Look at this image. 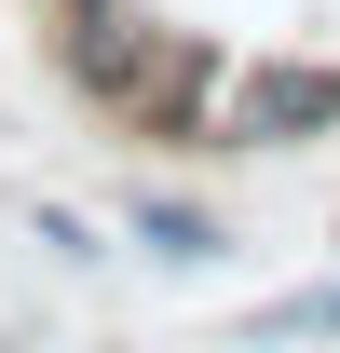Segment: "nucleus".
Returning <instances> with one entry per match:
<instances>
[{
    "mask_svg": "<svg viewBox=\"0 0 340 353\" xmlns=\"http://www.w3.org/2000/svg\"><path fill=\"white\" fill-rule=\"evenodd\" d=\"M68 68H82L123 123H191L218 95V41H177V28H109V14H82V41H68Z\"/></svg>",
    "mask_w": 340,
    "mask_h": 353,
    "instance_id": "1",
    "label": "nucleus"
},
{
    "mask_svg": "<svg viewBox=\"0 0 340 353\" xmlns=\"http://www.w3.org/2000/svg\"><path fill=\"white\" fill-rule=\"evenodd\" d=\"M299 136H340V68H258L245 95H232V136L218 150H299Z\"/></svg>",
    "mask_w": 340,
    "mask_h": 353,
    "instance_id": "2",
    "label": "nucleus"
},
{
    "mask_svg": "<svg viewBox=\"0 0 340 353\" xmlns=\"http://www.w3.org/2000/svg\"><path fill=\"white\" fill-rule=\"evenodd\" d=\"M123 231H136L164 272H205V259H218V218H205V204H177V190H136V204H123Z\"/></svg>",
    "mask_w": 340,
    "mask_h": 353,
    "instance_id": "3",
    "label": "nucleus"
},
{
    "mask_svg": "<svg viewBox=\"0 0 340 353\" xmlns=\"http://www.w3.org/2000/svg\"><path fill=\"white\" fill-rule=\"evenodd\" d=\"M245 340H258V353H327V340H340V272H327V285L258 299V312H245Z\"/></svg>",
    "mask_w": 340,
    "mask_h": 353,
    "instance_id": "4",
    "label": "nucleus"
},
{
    "mask_svg": "<svg viewBox=\"0 0 340 353\" xmlns=\"http://www.w3.org/2000/svg\"><path fill=\"white\" fill-rule=\"evenodd\" d=\"M82 14H109V0H68V28H82Z\"/></svg>",
    "mask_w": 340,
    "mask_h": 353,
    "instance_id": "5",
    "label": "nucleus"
}]
</instances>
